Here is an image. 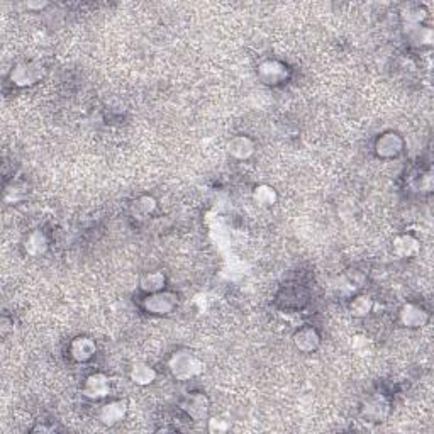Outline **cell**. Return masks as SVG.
<instances>
[{
  "instance_id": "obj_2",
  "label": "cell",
  "mask_w": 434,
  "mask_h": 434,
  "mask_svg": "<svg viewBox=\"0 0 434 434\" xmlns=\"http://www.w3.org/2000/svg\"><path fill=\"white\" fill-rule=\"evenodd\" d=\"M141 307L146 314L156 317L170 316L171 312L177 311L178 307V295L171 290H160L154 294L144 295L141 300Z\"/></svg>"
},
{
  "instance_id": "obj_1",
  "label": "cell",
  "mask_w": 434,
  "mask_h": 434,
  "mask_svg": "<svg viewBox=\"0 0 434 434\" xmlns=\"http://www.w3.org/2000/svg\"><path fill=\"white\" fill-rule=\"evenodd\" d=\"M166 368L170 375L178 382H190L193 378L200 377L205 370V365L193 351L187 348H180L166 360Z\"/></svg>"
},
{
  "instance_id": "obj_15",
  "label": "cell",
  "mask_w": 434,
  "mask_h": 434,
  "mask_svg": "<svg viewBox=\"0 0 434 434\" xmlns=\"http://www.w3.org/2000/svg\"><path fill=\"white\" fill-rule=\"evenodd\" d=\"M390 412V404L385 397H372L363 404L362 416L368 423H384Z\"/></svg>"
},
{
  "instance_id": "obj_16",
  "label": "cell",
  "mask_w": 434,
  "mask_h": 434,
  "mask_svg": "<svg viewBox=\"0 0 434 434\" xmlns=\"http://www.w3.org/2000/svg\"><path fill=\"white\" fill-rule=\"evenodd\" d=\"M158 372L153 365L144 363V362H137L131 367L129 370V380L137 387H149L156 382Z\"/></svg>"
},
{
  "instance_id": "obj_8",
  "label": "cell",
  "mask_w": 434,
  "mask_h": 434,
  "mask_svg": "<svg viewBox=\"0 0 434 434\" xmlns=\"http://www.w3.org/2000/svg\"><path fill=\"white\" fill-rule=\"evenodd\" d=\"M431 319V314L418 302H406L399 309V324L406 329H421Z\"/></svg>"
},
{
  "instance_id": "obj_11",
  "label": "cell",
  "mask_w": 434,
  "mask_h": 434,
  "mask_svg": "<svg viewBox=\"0 0 434 434\" xmlns=\"http://www.w3.org/2000/svg\"><path fill=\"white\" fill-rule=\"evenodd\" d=\"M97 355L96 339L80 334L68 343V356L76 363H88Z\"/></svg>"
},
{
  "instance_id": "obj_4",
  "label": "cell",
  "mask_w": 434,
  "mask_h": 434,
  "mask_svg": "<svg viewBox=\"0 0 434 434\" xmlns=\"http://www.w3.org/2000/svg\"><path fill=\"white\" fill-rule=\"evenodd\" d=\"M180 411L188 419L195 421V423H204L210 416V399L204 392L193 390L180 399Z\"/></svg>"
},
{
  "instance_id": "obj_14",
  "label": "cell",
  "mask_w": 434,
  "mask_h": 434,
  "mask_svg": "<svg viewBox=\"0 0 434 434\" xmlns=\"http://www.w3.org/2000/svg\"><path fill=\"white\" fill-rule=\"evenodd\" d=\"M392 253L397 258L407 260V258H414L421 253V241L411 233H401L394 236L392 239Z\"/></svg>"
},
{
  "instance_id": "obj_5",
  "label": "cell",
  "mask_w": 434,
  "mask_h": 434,
  "mask_svg": "<svg viewBox=\"0 0 434 434\" xmlns=\"http://www.w3.org/2000/svg\"><path fill=\"white\" fill-rule=\"evenodd\" d=\"M256 75L261 84L268 85V87H280L285 81H289L290 68L289 64L280 62V59L268 58L258 64Z\"/></svg>"
},
{
  "instance_id": "obj_10",
  "label": "cell",
  "mask_w": 434,
  "mask_h": 434,
  "mask_svg": "<svg viewBox=\"0 0 434 434\" xmlns=\"http://www.w3.org/2000/svg\"><path fill=\"white\" fill-rule=\"evenodd\" d=\"M129 406L122 399H110L98 407V421L107 428L118 426L127 418Z\"/></svg>"
},
{
  "instance_id": "obj_23",
  "label": "cell",
  "mask_w": 434,
  "mask_h": 434,
  "mask_svg": "<svg viewBox=\"0 0 434 434\" xmlns=\"http://www.w3.org/2000/svg\"><path fill=\"white\" fill-rule=\"evenodd\" d=\"M24 197H25V187L21 185L19 182H11L6 187V190H4V200L11 205L19 204Z\"/></svg>"
},
{
  "instance_id": "obj_21",
  "label": "cell",
  "mask_w": 434,
  "mask_h": 434,
  "mask_svg": "<svg viewBox=\"0 0 434 434\" xmlns=\"http://www.w3.org/2000/svg\"><path fill=\"white\" fill-rule=\"evenodd\" d=\"M158 209V200L154 199L149 193H143V195H137L131 204V212L132 216L137 219H146L153 216Z\"/></svg>"
},
{
  "instance_id": "obj_19",
  "label": "cell",
  "mask_w": 434,
  "mask_h": 434,
  "mask_svg": "<svg viewBox=\"0 0 434 434\" xmlns=\"http://www.w3.org/2000/svg\"><path fill=\"white\" fill-rule=\"evenodd\" d=\"M375 309V300L368 294H356L348 302V311L355 319H365L368 317Z\"/></svg>"
},
{
  "instance_id": "obj_7",
  "label": "cell",
  "mask_w": 434,
  "mask_h": 434,
  "mask_svg": "<svg viewBox=\"0 0 434 434\" xmlns=\"http://www.w3.org/2000/svg\"><path fill=\"white\" fill-rule=\"evenodd\" d=\"M110 390H113L110 378L102 372L90 373L81 384V395L90 399V401H104L110 395Z\"/></svg>"
},
{
  "instance_id": "obj_24",
  "label": "cell",
  "mask_w": 434,
  "mask_h": 434,
  "mask_svg": "<svg viewBox=\"0 0 434 434\" xmlns=\"http://www.w3.org/2000/svg\"><path fill=\"white\" fill-rule=\"evenodd\" d=\"M207 429H209V433H212V434H221V433L229 431L231 424H229V421L209 418L207 419Z\"/></svg>"
},
{
  "instance_id": "obj_22",
  "label": "cell",
  "mask_w": 434,
  "mask_h": 434,
  "mask_svg": "<svg viewBox=\"0 0 434 434\" xmlns=\"http://www.w3.org/2000/svg\"><path fill=\"white\" fill-rule=\"evenodd\" d=\"M401 19L406 28H414V25H421L426 23L428 19V8L424 6H418V4H414V6H407L402 11Z\"/></svg>"
},
{
  "instance_id": "obj_25",
  "label": "cell",
  "mask_w": 434,
  "mask_h": 434,
  "mask_svg": "<svg viewBox=\"0 0 434 434\" xmlns=\"http://www.w3.org/2000/svg\"><path fill=\"white\" fill-rule=\"evenodd\" d=\"M24 7L28 11H42L45 7H48V2H25Z\"/></svg>"
},
{
  "instance_id": "obj_12",
  "label": "cell",
  "mask_w": 434,
  "mask_h": 434,
  "mask_svg": "<svg viewBox=\"0 0 434 434\" xmlns=\"http://www.w3.org/2000/svg\"><path fill=\"white\" fill-rule=\"evenodd\" d=\"M226 152L236 161H248L256 153V143L248 135H236L227 141Z\"/></svg>"
},
{
  "instance_id": "obj_13",
  "label": "cell",
  "mask_w": 434,
  "mask_h": 434,
  "mask_svg": "<svg viewBox=\"0 0 434 434\" xmlns=\"http://www.w3.org/2000/svg\"><path fill=\"white\" fill-rule=\"evenodd\" d=\"M23 249L28 256L31 258H41L48 253L50 249V238L45 231L33 229L24 236L23 239Z\"/></svg>"
},
{
  "instance_id": "obj_6",
  "label": "cell",
  "mask_w": 434,
  "mask_h": 434,
  "mask_svg": "<svg viewBox=\"0 0 434 434\" xmlns=\"http://www.w3.org/2000/svg\"><path fill=\"white\" fill-rule=\"evenodd\" d=\"M404 149H406V139L397 131L382 132L373 143V152L382 160H394V158L401 156Z\"/></svg>"
},
{
  "instance_id": "obj_20",
  "label": "cell",
  "mask_w": 434,
  "mask_h": 434,
  "mask_svg": "<svg viewBox=\"0 0 434 434\" xmlns=\"http://www.w3.org/2000/svg\"><path fill=\"white\" fill-rule=\"evenodd\" d=\"M251 199L258 205V207L270 209L278 202V192H277V188H275L273 185H270V183H260V185H256L255 188H253Z\"/></svg>"
},
{
  "instance_id": "obj_17",
  "label": "cell",
  "mask_w": 434,
  "mask_h": 434,
  "mask_svg": "<svg viewBox=\"0 0 434 434\" xmlns=\"http://www.w3.org/2000/svg\"><path fill=\"white\" fill-rule=\"evenodd\" d=\"M137 287L143 292L144 295L154 294V292H160L166 289V275L161 270H149L144 272L137 280Z\"/></svg>"
},
{
  "instance_id": "obj_18",
  "label": "cell",
  "mask_w": 434,
  "mask_h": 434,
  "mask_svg": "<svg viewBox=\"0 0 434 434\" xmlns=\"http://www.w3.org/2000/svg\"><path fill=\"white\" fill-rule=\"evenodd\" d=\"M407 33V41H409L411 46L414 48L424 50V48H431L434 42V31L433 28H429L426 24L414 25V28H406Z\"/></svg>"
},
{
  "instance_id": "obj_9",
  "label": "cell",
  "mask_w": 434,
  "mask_h": 434,
  "mask_svg": "<svg viewBox=\"0 0 434 434\" xmlns=\"http://www.w3.org/2000/svg\"><path fill=\"white\" fill-rule=\"evenodd\" d=\"M321 343H322L321 333L311 324H306L302 326V328L295 329V333L292 334V345H294V348L299 351V353L304 355L316 353V351L321 348Z\"/></svg>"
},
{
  "instance_id": "obj_3",
  "label": "cell",
  "mask_w": 434,
  "mask_h": 434,
  "mask_svg": "<svg viewBox=\"0 0 434 434\" xmlns=\"http://www.w3.org/2000/svg\"><path fill=\"white\" fill-rule=\"evenodd\" d=\"M42 79V67L33 59L17 62L8 72V81L16 88H31Z\"/></svg>"
}]
</instances>
